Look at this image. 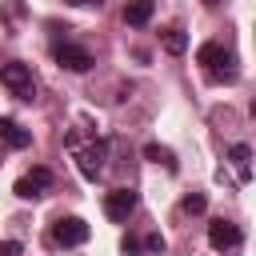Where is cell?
Here are the masks:
<instances>
[{
	"instance_id": "obj_1",
	"label": "cell",
	"mask_w": 256,
	"mask_h": 256,
	"mask_svg": "<svg viewBox=\"0 0 256 256\" xmlns=\"http://www.w3.org/2000/svg\"><path fill=\"white\" fill-rule=\"evenodd\" d=\"M196 64L212 76V80H236V56L224 48V44H216V40H208V44H200L196 48Z\"/></svg>"
},
{
	"instance_id": "obj_2",
	"label": "cell",
	"mask_w": 256,
	"mask_h": 256,
	"mask_svg": "<svg viewBox=\"0 0 256 256\" xmlns=\"http://www.w3.org/2000/svg\"><path fill=\"white\" fill-rule=\"evenodd\" d=\"M76 140H80L76 132H68V136H64V144L76 152V168H80V176H84V180H96V176H100V168H104V156H108V140H92L88 148H80Z\"/></svg>"
},
{
	"instance_id": "obj_3",
	"label": "cell",
	"mask_w": 256,
	"mask_h": 256,
	"mask_svg": "<svg viewBox=\"0 0 256 256\" xmlns=\"http://www.w3.org/2000/svg\"><path fill=\"white\" fill-rule=\"evenodd\" d=\"M0 84H4L16 100H32V96H36V80H32V68H28L24 60L0 64Z\"/></svg>"
},
{
	"instance_id": "obj_4",
	"label": "cell",
	"mask_w": 256,
	"mask_h": 256,
	"mask_svg": "<svg viewBox=\"0 0 256 256\" xmlns=\"http://www.w3.org/2000/svg\"><path fill=\"white\" fill-rule=\"evenodd\" d=\"M240 240H244L240 224H232V220H224V216L208 220V244H212L216 252H236V248H240Z\"/></svg>"
},
{
	"instance_id": "obj_5",
	"label": "cell",
	"mask_w": 256,
	"mask_h": 256,
	"mask_svg": "<svg viewBox=\"0 0 256 256\" xmlns=\"http://www.w3.org/2000/svg\"><path fill=\"white\" fill-rule=\"evenodd\" d=\"M84 240H88V224H84L80 216H60V220L52 224V244L76 248V244H84Z\"/></svg>"
},
{
	"instance_id": "obj_6",
	"label": "cell",
	"mask_w": 256,
	"mask_h": 256,
	"mask_svg": "<svg viewBox=\"0 0 256 256\" xmlns=\"http://www.w3.org/2000/svg\"><path fill=\"white\" fill-rule=\"evenodd\" d=\"M52 60L60 64V68H68V72H88L92 68V52L88 48H80V44H52Z\"/></svg>"
},
{
	"instance_id": "obj_7",
	"label": "cell",
	"mask_w": 256,
	"mask_h": 256,
	"mask_svg": "<svg viewBox=\"0 0 256 256\" xmlns=\"http://www.w3.org/2000/svg\"><path fill=\"white\" fill-rule=\"evenodd\" d=\"M48 188H52V172H48V168H32V172H24V176L16 180L12 192H16L20 200H40Z\"/></svg>"
},
{
	"instance_id": "obj_8",
	"label": "cell",
	"mask_w": 256,
	"mask_h": 256,
	"mask_svg": "<svg viewBox=\"0 0 256 256\" xmlns=\"http://www.w3.org/2000/svg\"><path fill=\"white\" fill-rule=\"evenodd\" d=\"M104 212H108V220L124 224V220L136 212V192H132V188H112V192L104 196Z\"/></svg>"
},
{
	"instance_id": "obj_9",
	"label": "cell",
	"mask_w": 256,
	"mask_h": 256,
	"mask_svg": "<svg viewBox=\"0 0 256 256\" xmlns=\"http://www.w3.org/2000/svg\"><path fill=\"white\" fill-rule=\"evenodd\" d=\"M0 144H4V148H28V144H32V132H28L20 120L0 116Z\"/></svg>"
},
{
	"instance_id": "obj_10",
	"label": "cell",
	"mask_w": 256,
	"mask_h": 256,
	"mask_svg": "<svg viewBox=\"0 0 256 256\" xmlns=\"http://www.w3.org/2000/svg\"><path fill=\"white\" fill-rule=\"evenodd\" d=\"M152 12H156V0H128L124 4V24L128 28H144L152 20Z\"/></svg>"
},
{
	"instance_id": "obj_11",
	"label": "cell",
	"mask_w": 256,
	"mask_h": 256,
	"mask_svg": "<svg viewBox=\"0 0 256 256\" xmlns=\"http://www.w3.org/2000/svg\"><path fill=\"white\" fill-rule=\"evenodd\" d=\"M228 160L236 164V176L240 180H252V148L248 144H232L228 148Z\"/></svg>"
},
{
	"instance_id": "obj_12",
	"label": "cell",
	"mask_w": 256,
	"mask_h": 256,
	"mask_svg": "<svg viewBox=\"0 0 256 256\" xmlns=\"http://www.w3.org/2000/svg\"><path fill=\"white\" fill-rule=\"evenodd\" d=\"M144 160L164 164L168 172H176V168H180V164H176V152H172V148H164V144H144Z\"/></svg>"
},
{
	"instance_id": "obj_13",
	"label": "cell",
	"mask_w": 256,
	"mask_h": 256,
	"mask_svg": "<svg viewBox=\"0 0 256 256\" xmlns=\"http://www.w3.org/2000/svg\"><path fill=\"white\" fill-rule=\"evenodd\" d=\"M164 48H168L172 56H180V52L188 48V32H184L180 24H172V28H164Z\"/></svg>"
},
{
	"instance_id": "obj_14",
	"label": "cell",
	"mask_w": 256,
	"mask_h": 256,
	"mask_svg": "<svg viewBox=\"0 0 256 256\" xmlns=\"http://www.w3.org/2000/svg\"><path fill=\"white\" fill-rule=\"evenodd\" d=\"M180 208H184L188 216H200V212L208 208V196H204V192H188V196L180 200Z\"/></svg>"
},
{
	"instance_id": "obj_15",
	"label": "cell",
	"mask_w": 256,
	"mask_h": 256,
	"mask_svg": "<svg viewBox=\"0 0 256 256\" xmlns=\"http://www.w3.org/2000/svg\"><path fill=\"white\" fill-rule=\"evenodd\" d=\"M164 248H168V240H164L160 232H152V236L144 240V252H152V256H164Z\"/></svg>"
},
{
	"instance_id": "obj_16",
	"label": "cell",
	"mask_w": 256,
	"mask_h": 256,
	"mask_svg": "<svg viewBox=\"0 0 256 256\" xmlns=\"http://www.w3.org/2000/svg\"><path fill=\"white\" fill-rule=\"evenodd\" d=\"M120 252H124V256H140V252H144V244H140L136 236H124V240H120Z\"/></svg>"
},
{
	"instance_id": "obj_17",
	"label": "cell",
	"mask_w": 256,
	"mask_h": 256,
	"mask_svg": "<svg viewBox=\"0 0 256 256\" xmlns=\"http://www.w3.org/2000/svg\"><path fill=\"white\" fill-rule=\"evenodd\" d=\"M20 252H24L20 240H0V256H20Z\"/></svg>"
},
{
	"instance_id": "obj_18",
	"label": "cell",
	"mask_w": 256,
	"mask_h": 256,
	"mask_svg": "<svg viewBox=\"0 0 256 256\" xmlns=\"http://www.w3.org/2000/svg\"><path fill=\"white\" fill-rule=\"evenodd\" d=\"M72 8H88V4H100V0H68Z\"/></svg>"
},
{
	"instance_id": "obj_19",
	"label": "cell",
	"mask_w": 256,
	"mask_h": 256,
	"mask_svg": "<svg viewBox=\"0 0 256 256\" xmlns=\"http://www.w3.org/2000/svg\"><path fill=\"white\" fill-rule=\"evenodd\" d=\"M204 4H216V0H204Z\"/></svg>"
}]
</instances>
